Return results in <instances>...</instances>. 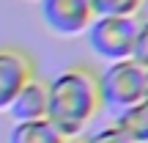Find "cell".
<instances>
[{
  "label": "cell",
  "instance_id": "cell-1",
  "mask_svg": "<svg viewBox=\"0 0 148 143\" xmlns=\"http://www.w3.org/2000/svg\"><path fill=\"white\" fill-rule=\"evenodd\" d=\"M99 110V69L90 64H71L47 80V118L63 138H82Z\"/></svg>",
  "mask_w": 148,
  "mask_h": 143
},
{
  "label": "cell",
  "instance_id": "cell-2",
  "mask_svg": "<svg viewBox=\"0 0 148 143\" xmlns=\"http://www.w3.org/2000/svg\"><path fill=\"white\" fill-rule=\"evenodd\" d=\"M148 88V69L137 64V61H112L99 72V96L101 107H112V110H126V107L137 105L145 99Z\"/></svg>",
  "mask_w": 148,
  "mask_h": 143
},
{
  "label": "cell",
  "instance_id": "cell-3",
  "mask_svg": "<svg viewBox=\"0 0 148 143\" xmlns=\"http://www.w3.org/2000/svg\"><path fill=\"white\" fill-rule=\"evenodd\" d=\"M140 17L126 14V17H93L88 33V44L93 55L104 58L107 64L112 61H126L134 53V39H137Z\"/></svg>",
  "mask_w": 148,
  "mask_h": 143
},
{
  "label": "cell",
  "instance_id": "cell-4",
  "mask_svg": "<svg viewBox=\"0 0 148 143\" xmlns=\"http://www.w3.org/2000/svg\"><path fill=\"white\" fill-rule=\"evenodd\" d=\"M41 19L55 36H82L93 11L88 0H41Z\"/></svg>",
  "mask_w": 148,
  "mask_h": 143
},
{
  "label": "cell",
  "instance_id": "cell-5",
  "mask_svg": "<svg viewBox=\"0 0 148 143\" xmlns=\"http://www.w3.org/2000/svg\"><path fill=\"white\" fill-rule=\"evenodd\" d=\"M36 77V61L22 47H0V110H8L27 80Z\"/></svg>",
  "mask_w": 148,
  "mask_h": 143
},
{
  "label": "cell",
  "instance_id": "cell-6",
  "mask_svg": "<svg viewBox=\"0 0 148 143\" xmlns=\"http://www.w3.org/2000/svg\"><path fill=\"white\" fill-rule=\"evenodd\" d=\"M8 113L16 121H33V118H47V80L33 77L22 85V91L8 105Z\"/></svg>",
  "mask_w": 148,
  "mask_h": 143
},
{
  "label": "cell",
  "instance_id": "cell-7",
  "mask_svg": "<svg viewBox=\"0 0 148 143\" xmlns=\"http://www.w3.org/2000/svg\"><path fill=\"white\" fill-rule=\"evenodd\" d=\"M66 138L55 129L49 118H33V121H16L8 132V143H63Z\"/></svg>",
  "mask_w": 148,
  "mask_h": 143
},
{
  "label": "cell",
  "instance_id": "cell-8",
  "mask_svg": "<svg viewBox=\"0 0 148 143\" xmlns=\"http://www.w3.org/2000/svg\"><path fill=\"white\" fill-rule=\"evenodd\" d=\"M115 127L121 129L132 143L148 140V96L140 99L137 105H132V107H126V110L118 113Z\"/></svg>",
  "mask_w": 148,
  "mask_h": 143
},
{
  "label": "cell",
  "instance_id": "cell-9",
  "mask_svg": "<svg viewBox=\"0 0 148 143\" xmlns=\"http://www.w3.org/2000/svg\"><path fill=\"white\" fill-rule=\"evenodd\" d=\"M93 17H126L137 14L143 8V0H88Z\"/></svg>",
  "mask_w": 148,
  "mask_h": 143
},
{
  "label": "cell",
  "instance_id": "cell-10",
  "mask_svg": "<svg viewBox=\"0 0 148 143\" xmlns=\"http://www.w3.org/2000/svg\"><path fill=\"white\" fill-rule=\"evenodd\" d=\"M132 61H137L143 69H148V19H140L137 39H134V53H132Z\"/></svg>",
  "mask_w": 148,
  "mask_h": 143
},
{
  "label": "cell",
  "instance_id": "cell-11",
  "mask_svg": "<svg viewBox=\"0 0 148 143\" xmlns=\"http://www.w3.org/2000/svg\"><path fill=\"white\" fill-rule=\"evenodd\" d=\"M88 143H132V140H129L126 135L112 124V127H104V129H99L96 135H90Z\"/></svg>",
  "mask_w": 148,
  "mask_h": 143
},
{
  "label": "cell",
  "instance_id": "cell-12",
  "mask_svg": "<svg viewBox=\"0 0 148 143\" xmlns=\"http://www.w3.org/2000/svg\"><path fill=\"white\" fill-rule=\"evenodd\" d=\"M63 143H88V138H66Z\"/></svg>",
  "mask_w": 148,
  "mask_h": 143
},
{
  "label": "cell",
  "instance_id": "cell-13",
  "mask_svg": "<svg viewBox=\"0 0 148 143\" xmlns=\"http://www.w3.org/2000/svg\"><path fill=\"white\" fill-rule=\"evenodd\" d=\"M145 96H148V88H145Z\"/></svg>",
  "mask_w": 148,
  "mask_h": 143
},
{
  "label": "cell",
  "instance_id": "cell-14",
  "mask_svg": "<svg viewBox=\"0 0 148 143\" xmlns=\"http://www.w3.org/2000/svg\"><path fill=\"white\" fill-rule=\"evenodd\" d=\"M143 143H148V140H143Z\"/></svg>",
  "mask_w": 148,
  "mask_h": 143
}]
</instances>
